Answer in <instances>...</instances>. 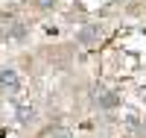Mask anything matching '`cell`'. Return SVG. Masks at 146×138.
Masks as SVG:
<instances>
[{"label": "cell", "instance_id": "1", "mask_svg": "<svg viewBox=\"0 0 146 138\" xmlns=\"http://www.w3.org/2000/svg\"><path fill=\"white\" fill-rule=\"evenodd\" d=\"M0 88L3 91H18L21 88V77L15 68H0Z\"/></svg>", "mask_w": 146, "mask_h": 138}, {"label": "cell", "instance_id": "2", "mask_svg": "<svg viewBox=\"0 0 146 138\" xmlns=\"http://www.w3.org/2000/svg\"><path fill=\"white\" fill-rule=\"evenodd\" d=\"M96 100H100L102 106H114V103H117V97H111V94H102V88H100V94H96Z\"/></svg>", "mask_w": 146, "mask_h": 138}, {"label": "cell", "instance_id": "3", "mask_svg": "<svg viewBox=\"0 0 146 138\" xmlns=\"http://www.w3.org/2000/svg\"><path fill=\"white\" fill-rule=\"evenodd\" d=\"M38 6L41 9H50V6H56V0H38Z\"/></svg>", "mask_w": 146, "mask_h": 138}]
</instances>
